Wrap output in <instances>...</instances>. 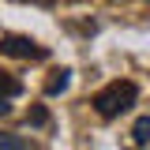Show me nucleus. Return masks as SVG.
Instances as JSON below:
<instances>
[{
    "label": "nucleus",
    "instance_id": "obj_1",
    "mask_svg": "<svg viewBox=\"0 0 150 150\" xmlns=\"http://www.w3.org/2000/svg\"><path fill=\"white\" fill-rule=\"evenodd\" d=\"M135 98H139L135 83L116 79V83H109V86H101V90L94 94V109L101 112V116H120V112H128L135 105Z\"/></svg>",
    "mask_w": 150,
    "mask_h": 150
},
{
    "label": "nucleus",
    "instance_id": "obj_6",
    "mask_svg": "<svg viewBox=\"0 0 150 150\" xmlns=\"http://www.w3.org/2000/svg\"><path fill=\"white\" fill-rule=\"evenodd\" d=\"M8 109H11V105H8V94H0V116H4Z\"/></svg>",
    "mask_w": 150,
    "mask_h": 150
},
{
    "label": "nucleus",
    "instance_id": "obj_2",
    "mask_svg": "<svg viewBox=\"0 0 150 150\" xmlns=\"http://www.w3.org/2000/svg\"><path fill=\"white\" fill-rule=\"evenodd\" d=\"M0 53H8V56H26V60H38V56H45V49H41V45H34L30 38H4V41H0Z\"/></svg>",
    "mask_w": 150,
    "mask_h": 150
},
{
    "label": "nucleus",
    "instance_id": "obj_3",
    "mask_svg": "<svg viewBox=\"0 0 150 150\" xmlns=\"http://www.w3.org/2000/svg\"><path fill=\"white\" fill-rule=\"evenodd\" d=\"M0 150H30L19 135H11V131H0Z\"/></svg>",
    "mask_w": 150,
    "mask_h": 150
},
{
    "label": "nucleus",
    "instance_id": "obj_4",
    "mask_svg": "<svg viewBox=\"0 0 150 150\" xmlns=\"http://www.w3.org/2000/svg\"><path fill=\"white\" fill-rule=\"evenodd\" d=\"M60 90H68V71H56V79L49 83V94H60Z\"/></svg>",
    "mask_w": 150,
    "mask_h": 150
},
{
    "label": "nucleus",
    "instance_id": "obj_5",
    "mask_svg": "<svg viewBox=\"0 0 150 150\" xmlns=\"http://www.w3.org/2000/svg\"><path fill=\"white\" fill-rule=\"evenodd\" d=\"M135 139H139V143H146V139H150V120H146V116L135 124Z\"/></svg>",
    "mask_w": 150,
    "mask_h": 150
}]
</instances>
